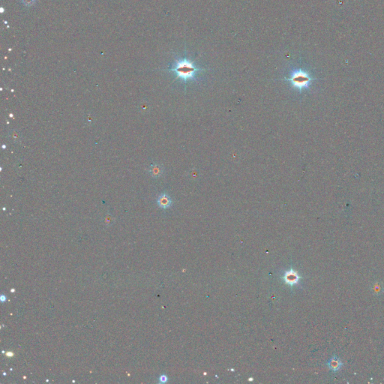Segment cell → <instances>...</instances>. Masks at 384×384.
Wrapping results in <instances>:
<instances>
[{
	"instance_id": "obj_4",
	"label": "cell",
	"mask_w": 384,
	"mask_h": 384,
	"mask_svg": "<svg viewBox=\"0 0 384 384\" xmlns=\"http://www.w3.org/2000/svg\"><path fill=\"white\" fill-rule=\"evenodd\" d=\"M327 365L329 368L332 372H337V371L340 370L341 367H342V362L337 356H333L331 359L329 360Z\"/></svg>"
},
{
	"instance_id": "obj_6",
	"label": "cell",
	"mask_w": 384,
	"mask_h": 384,
	"mask_svg": "<svg viewBox=\"0 0 384 384\" xmlns=\"http://www.w3.org/2000/svg\"><path fill=\"white\" fill-rule=\"evenodd\" d=\"M159 380H160L161 383H166V382L167 381V376H165V375H161L160 377Z\"/></svg>"
},
{
	"instance_id": "obj_2",
	"label": "cell",
	"mask_w": 384,
	"mask_h": 384,
	"mask_svg": "<svg viewBox=\"0 0 384 384\" xmlns=\"http://www.w3.org/2000/svg\"><path fill=\"white\" fill-rule=\"evenodd\" d=\"M285 80L288 81L292 86L296 89L302 90L308 88L311 84L312 78L308 72L302 69L296 70L291 73L289 78H285Z\"/></svg>"
},
{
	"instance_id": "obj_7",
	"label": "cell",
	"mask_w": 384,
	"mask_h": 384,
	"mask_svg": "<svg viewBox=\"0 0 384 384\" xmlns=\"http://www.w3.org/2000/svg\"><path fill=\"white\" fill-rule=\"evenodd\" d=\"M1 300L2 302H4V301L6 300V297H5V296L2 295V296H1Z\"/></svg>"
},
{
	"instance_id": "obj_1",
	"label": "cell",
	"mask_w": 384,
	"mask_h": 384,
	"mask_svg": "<svg viewBox=\"0 0 384 384\" xmlns=\"http://www.w3.org/2000/svg\"><path fill=\"white\" fill-rule=\"evenodd\" d=\"M170 71L174 72L176 77L186 83L188 80H194L196 77L197 74L199 72L204 71V69L197 67L191 61L188 60L187 58H183L177 60Z\"/></svg>"
},
{
	"instance_id": "obj_3",
	"label": "cell",
	"mask_w": 384,
	"mask_h": 384,
	"mask_svg": "<svg viewBox=\"0 0 384 384\" xmlns=\"http://www.w3.org/2000/svg\"><path fill=\"white\" fill-rule=\"evenodd\" d=\"M284 280L286 284H289V285H295V284H298L300 280V276L296 271L290 269L285 272L284 276Z\"/></svg>"
},
{
	"instance_id": "obj_5",
	"label": "cell",
	"mask_w": 384,
	"mask_h": 384,
	"mask_svg": "<svg viewBox=\"0 0 384 384\" xmlns=\"http://www.w3.org/2000/svg\"><path fill=\"white\" fill-rule=\"evenodd\" d=\"M158 204L161 208L167 209L172 204V200H171L170 197V196H168L167 194H163L160 195L159 197H158Z\"/></svg>"
}]
</instances>
